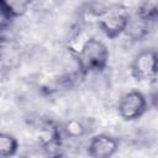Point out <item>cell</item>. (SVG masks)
I'll return each mask as SVG.
<instances>
[{
    "label": "cell",
    "mask_w": 158,
    "mask_h": 158,
    "mask_svg": "<svg viewBox=\"0 0 158 158\" xmlns=\"http://www.w3.org/2000/svg\"><path fill=\"white\" fill-rule=\"evenodd\" d=\"M19 149L17 138L7 132H0V158H10Z\"/></svg>",
    "instance_id": "obj_7"
},
{
    "label": "cell",
    "mask_w": 158,
    "mask_h": 158,
    "mask_svg": "<svg viewBox=\"0 0 158 158\" xmlns=\"http://www.w3.org/2000/svg\"><path fill=\"white\" fill-rule=\"evenodd\" d=\"M63 131L69 138H79L86 133V126L79 118H70L64 123Z\"/></svg>",
    "instance_id": "obj_8"
},
{
    "label": "cell",
    "mask_w": 158,
    "mask_h": 158,
    "mask_svg": "<svg viewBox=\"0 0 158 158\" xmlns=\"http://www.w3.org/2000/svg\"><path fill=\"white\" fill-rule=\"evenodd\" d=\"M130 16L125 11L118 10H104L98 16V26L109 38H117L127 27Z\"/></svg>",
    "instance_id": "obj_4"
},
{
    "label": "cell",
    "mask_w": 158,
    "mask_h": 158,
    "mask_svg": "<svg viewBox=\"0 0 158 158\" xmlns=\"http://www.w3.org/2000/svg\"><path fill=\"white\" fill-rule=\"evenodd\" d=\"M109 57L106 44L98 38L90 37L80 44L77 52L78 68L83 74L101 72L107 67Z\"/></svg>",
    "instance_id": "obj_1"
},
{
    "label": "cell",
    "mask_w": 158,
    "mask_h": 158,
    "mask_svg": "<svg viewBox=\"0 0 158 158\" xmlns=\"http://www.w3.org/2000/svg\"><path fill=\"white\" fill-rule=\"evenodd\" d=\"M49 158H70V157H68V156H65L63 153H56V154H52Z\"/></svg>",
    "instance_id": "obj_12"
},
{
    "label": "cell",
    "mask_w": 158,
    "mask_h": 158,
    "mask_svg": "<svg viewBox=\"0 0 158 158\" xmlns=\"http://www.w3.org/2000/svg\"><path fill=\"white\" fill-rule=\"evenodd\" d=\"M148 107L147 98L138 90H131L125 93L117 105L118 115L126 121H135L142 117Z\"/></svg>",
    "instance_id": "obj_3"
},
{
    "label": "cell",
    "mask_w": 158,
    "mask_h": 158,
    "mask_svg": "<svg viewBox=\"0 0 158 158\" xmlns=\"http://www.w3.org/2000/svg\"><path fill=\"white\" fill-rule=\"evenodd\" d=\"M7 2L11 7V11H12L15 19L25 15L26 11L28 10V6H30V2L23 1V0H12V1H7Z\"/></svg>",
    "instance_id": "obj_11"
},
{
    "label": "cell",
    "mask_w": 158,
    "mask_h": 158,
    "mask_svg": "<svg viewBox=\"0 0 158 158\" xmlns=\"http://www.w3.org/2000/svg\"><path fill=\"white\" fill-rule=\"evenodd\" d=\"M20 48L15 41L0 38V60L6 65H12L19 59Z\"/></svg>",
    "instance_id": "obj_6"
},
{
    "label": "cell",
    "mask_w": 158,
    "mask_h": 158,
    "mask_svg": "<svg viewBox=\"0 0 158 158\" xmlns=\"http://www.w3.org/2000/svg\"><path fill=\"white\" fill-rule=\"evenodd\" d=\"M137 16L146 22L156 21L158 16V2L157 1H144L137 10Z\"/></svg>",
    "instance_id": "obj_9"
},
{
    "label": "cell",
    "mask_w": 158,
    "mask_h": 158,
    "mask_svg": "<svg viewBox=\"0 0 158 158\" xmlns=\"http://www.w3.org/2000/svg\"><path fill=\"white\" fill-rule=\"evenodd\" d=\"M14 20L15 16L11 11L9 2L6 0H0V32L7 30Z\"/></svg>",
    "instance_id": "obj_10"
},
{
    "label": "cell",
    "mask_w": 158,
    "mask_h": 158,
    "mask_svg": "<svg viewBox=\"0 0 158 158\" xmlns=\"http://www.w3.org/2000/svg\"><path fill=\"white\" fill-rule=\"evenodd\" d=\"M158 70V59L157 52L152 48H144L139 51L132 63H131V74L138 81L153 83L157 79Z\"/></svg>",
    "instance_id": "obj_2"
},
{
    "label": "cell",
    "mask_w": 158,
    "mask_h": 158,
    "mask_svg": "<svg viewBox=\"0 0 158 158\" xmlns=\"http://www.w3.org/2000/svg\"><path fill=\"white\" fill-rule=\"evenodd\" d=\"M117 151V139L106 133H99L91 137L86 147V152L90 158H112Z\"/></svg>",
    "instance_id": "obj_5"
}]
</instances>
